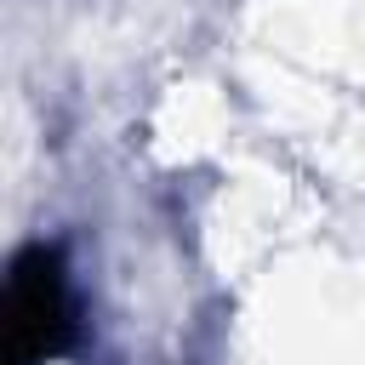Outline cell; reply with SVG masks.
<instances>
[{
    "mask_svg": "<svg viewBox=\"0 0 365 365\" xmlns=\"http://www.w3.org/2000/svg\"><path fill=\"white\" fill-rule=\"evenodd\" d=\"M6 325H11V359L29 365L34 354H51L63 342V279L57 262L46 251H23L11 268V302H6Z\"/></svg>",
    "mask_w": 365,
    "mask_h": 365,
    "instance_id": "6da1fadb",
    "label": "cell"
}]
</instances>
